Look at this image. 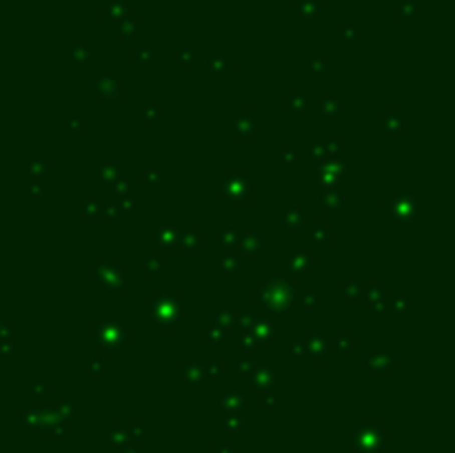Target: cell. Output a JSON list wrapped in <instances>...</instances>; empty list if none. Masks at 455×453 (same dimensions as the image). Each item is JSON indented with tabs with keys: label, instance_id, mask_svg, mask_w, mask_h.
<instances>
[{
	"label": "cell",
	"instance_id": "cell-1",
	"mask_svg": "<svg viewBox=\"0 0 455 453\" xmlns=\"http://www.w3.org/2000/svg\"><path fill=\"white\" fill-rule=\"evenodd\" d=\"M293 285L291 280H284V282H269L267 287H262L260 291L256 293V302L262 307H267L269 311H278V313H284L289 311L291 307V300H293Z\"/></svg>",
	"mask_w": 455,
	"mask_h": 453
},
{
	"label": "cell",
	"instance_id": "cell-2",
	"mask_svg": "<svg viewBox=\"0 0 455 453\" xmlns=\"http://www.w3.org/2000/svg\"><path fill=\"white\" fill-rule=\"evenodd\" d=\"M151 320L160 329H173L180 322V302L175 296L158 293L151 300Z\"/></svg>",
	"mask_w": 455,
	"mask_h": 453
},
{
	"label": "cell",
	"instance_id": "cell-3",
	"mask_svg": "<svg viewBox=\"0 0 455 453\" xmlns=\"http://www.w3.org/2000/svg\"><path fill=\"white\" fill-rule=\"evenodd\" d=\"M94 342L107 351H120L127 344V331L116 322H100L94 327Z\"/></svg>",
	"mask_w": 455,
	"mask_h": 453
},
{
	"label": "cell",
	"instance_id": "cell-4",
	"mask_svg": "<svg viewBox=\"0 0 455 453\" xmlns=\"http://www.w3.org/2000/svg\"><path fill=\"white\" fill-rule=\"evenodd\" d=\"M222 193H224L226 200L231 202H240V200H249L251 198V182L247 176L242 173H224L222 178Z\"/></svg>",
	"mask_w": 455,
	"mask_h": 453
},
{
	"label": "cell",
	"instance_id": "cell-5",
	"mask_svg": "<svg viewBox=\"0 0 455 453\" xmlns=\"http://www.w3.org/2000/svg\"><path fill=\"white\" fill-rule=\"evenodd\" d=\"M389 211L397 220H413L422 211V202L413 193H397L389 200Z\"/></svg>",
	"mask_w": 455,
	"mask_h": 453
},
{
	"label": "cell",
	"instance_id": "cell-6",
	"mask_svg": "<svg viewBox=\"0 0 455 453\" xmlns=\"http://www.w3.org/2000/svg\"><path fill=\"white\" fill-rule=\"evenodd\" d=\"M315 169H318V182L322 184L324 189H333L335 184H338V180L342 178L346 164L342 160H338V158H333V160H324Z\"/></svg>",
	"mask_w": 455,
	"mask_h": 453
},
{
	"label": "cell",
	"instance_id": "cell-7",
	"mask_svg": "<svg viewBox=\"0 0 455 453\" xmlns=\"http://www.w3.org/2000/svg\"><path fill=\"white\" fill-rule=\"evenodd\" d=\"M302 344H304V353H309V356L315 358V360L327 358V353L331 349L329 340L324 336H318V333H309V336L302 340Z\"/></svg>",
	"mask_w": 455,
	"mask_h": 453
},
{
	"label": "cell",
	"instance_id": "cell-8",
	"mask_svg": "<svg viewBox=\"0 0 455 453\" xmlns=\"http://www.w3.org/2000/svg\"><path fill=\"white\" fill-rule=\"evenodd\" d=\"M393 364H395V358L391 353H369V356H364V369L369 373L391 371Z\"/></svg>",
	"mask_w": 455,
	"mask_h": 453
},
{
	"label": "cell",
	"instance_id": "cell-9",
	"mask_svg": "<svg viewBox=\"0 0 455 453\" xmlns=\"http://www.w3.org/2000/svg\"><path fill=\"white\" fill-rule=\"evenodd\" d=\"M238 247L242 249L245 256H256L265 249V234L262 231H249V234H242L240 240H238Z\"/></svg>",
	"mask_w": 455,
	"mask_h": 453
},
{
	"label": "cell",
	"instance_id": "cell-10",
	"mask_svg": "<svg viewBox=\"0 0 455 453\" xmlns=\"http://www.w3.org/2000/svg\"><path fill=\"white\" fill-rule=\"evenodd\" d=\"M94 89L100 96L111 98V100H118V98H120V80H118L116 76L105 74V76H100V78H96Z\"/></svg>",
	"mask_w": 455,
	"mask_h": 453
},
{
	"label": "cell",
	"instance_id": "cell-11",
	"mask_svg": "<svg viewBox=\"0 0 455 453\" xmlns=\"http://www.w3.org/2000/svg\"><path fill=\"white\" fill-rule=\"evenodd\" d=\"M102 289L105 291H120L122 287H125V278L120 274V267L118 265H109L107 267V274L102 278Z\"/></svg>",
	"mask_w": 455,
	"mask_h": 453
},
{
	"label": "cell",
	"instance_id": "cell-12",
	"mask_svg": "<svg viewBox=\"0 0 455 453\" xmlns=\"http://www.w3.org/2000/svg\"><path fill=\"white\" fill-rule=\"evenodd\" d=\"M253 129H256V125H253V113H242L234 122V136L238 140H249L253 136Z\"/></svg>",
	"mask_w": 455,
	"mask_h": 453
},
{
	"label": "cell",
	"instance_id": "cell-13",
	"mask_svg": "<svg viewBox=\"0 0 455 453\" xmlns=\"http://www.w3.org/2000/svg\"><path fill=\"white\" fill-rule=\"evenodd\" d=\"M287 267H289V271H296V274H309L313 269V258L307 251H296Z\"/></svg>",
	"mask_w": 455,
	"mask_h": 453
},
{
	"label": "cell",
	"instance_id": "cell-14",
	"mask_svg": "<svg viewBox=\"0 0 455 453\" xmlns=\"http://www.w3.org/2000/svg\"><path fill=\"white\" fill-rule=\"evenodd\" d=\"M178 245H182V249L187 251V254H198L200 249H202V238H200L198 231H182V234L178 236Z\"/></svg>",
	"mask_w": 455,
	"mask_h": 453
},
{
	"label": "cell",
	"instance_id": "cell-15",
	"mask_svg": "<svg viewBox=\"0 0 455 453\" xmlns=\"http://www.w3.org/2000/svg\"><path fill=\"white\" fill-rule=\"evenodd\" d=\"M253 378H256V389H267L273 380V364L262 362L253 367Z\"/></svg>",
	"mask_w": 455,
	"mask_h": 453
},
{
	"label": "cell",
	"instance_id": "cell-16",
	"mask_svg": "<svg viewBox=\"0 0 455 453\" xmlns=\"http://www.w3.org/2000/svg\"><path fill=\"white\" fill-rule=\"evenodd\" d=\"M384 285H380V282H369L366 287H362V300H366L369 305H380L382 300H384Z\"/></svg>",
	"mask_w": 455,
	"mask_h": 453
},
{
	"label": "cell",
	"instance_id": "cell-17",
	"mask_svg": "<svg viewBox=\"0 0 455 453\" xmlns=\"http://www.w3.org/2000/svg\"><path fill=\"white\" fill-rule=\"evenodd\" d=\"M320 202H322V207L324 209H333V211H340L344 207V195L342 191H338V189H324V193H322V198H320Z\"/></svg>",
	"mask_w": 455,
	"mask_h": 453
},
{
	"label": "cell",
	"instance_id": "cell-18",
	"mask_svg": "<svg viewBox=\"0 0 455 453\" xmlns=\"http://www.w3.org/2000/svg\"><path fill=\"white\" fill-rule=\"evenodd\" d=\"M178 231H175V226L171 224H164V226H160L158 229V234H156V240H158V245L162 247V249H171V247L178 245Z\"/></svg>",
	"mask_w": 455,
	"mask_h": 453
},
{
	"label": "cell",
	"instance_id": "cell-19",
	"mask_svg": "<svg viewBox=\"0 0 455 453\" xmlns=\"http://www.w3.org/2000/svg\"><path fill=\"white\" fill-rule=\"evenodd\" d=\"M249 333H251V336L256 338V340H262V342H265V340H271V338H273V327H271V322H269V320L256 316V320H253Z\"/></svg>",
	"mask_w": 455,
	"mask_h": 453
},
{
	"label": "cell",
	"instance_id": "cell-20",
	"mask_svg": "<svg viewBox=\"0 0 455 453\" xmlns=\"http://www.w3.org/2000/svg\"><path fill=\"white\" fill-rule=\"evenodd\" d=\"M282 226L287 231H291V234H293V231H298V234H300V231H304V218H302V213H300L298 209H289L287 213L282 215Z\"/></svg>",
	"mask_w": 455,
	"mask_h": 453
},
{
	"label": "cell",
	"instance_id": "cell-21",
	"mask_svg": "<svg viewBox=\"0 0 455 453\" xmlns=\"http://www.w3.org/2000/svg\"><path fill=\"white\" fill-rule=\"evenodd\" d=\"M200 378H204V364H202V362L184 364V371H182V380H184V382L195 384Z\"/></svg>",
	"mask_w": 455,
	"mask_h": 453
},
{
	"label": "cell",
	"instance_id": "cell-22",
	"mask_svg": "<svg viewBox=\"0 0 455 453\" xmlns=\"http://www.w3.org/2000/svg\"><path fill=\"white\" fill-rule=\"evenodd\" d=\"M120 169H122V162L120 160H111V162H107V164H102V169H100V178L105 180V182H113V180H118L120 178Z\"/></svg>",
	"mask_w": 455,
	"mask_h": 453
},
{
	"label": "cell",
	"instance_id": "cell-23",
	"mask_svg": "<svg viewBox=\"0 0 455 453\" xmlns=\"http://www.w3.org/2000/svg\"><path fill=\"white\" fill-rule=\"evenodd\" d=\"M344 111V102L340 98H327L322 102V116L324 118H335Z\"/></svg>",
	"mask_w": 455,
	"mask_h": 453
},
{
	"label": "cell",
	"instance_id": "cell-24",
	"mask_svg": "<svg viewBox=\"0 0 455 453\" xmlns=\"http://www.w3.org/2000/svg\"><path fill=\"white\" fill-rule=\"evenodd\" d=\"M402 125H404V116H402L400 111H386L384 113V129L389 133L400 131Z\"/></svg>",
	"mask_w": 455,
	"mask_h": 453
},
{
	"label": "cell",
	"instance_id": "cell-25",
	"mask_svg": "<svg viewBox=\"0 0 455 453\" xmlns=\"http://www.w3.org/2000/svg\"><path fill=\"white\" fill-rule=\"evenodd\" d=\"M331 344H333V349L338 353H349L351 347H353V336L346 333V331H340V333H335V338Z\"/></svg>",
	"mask_w": 455,
	"mask_h": 453
},
{
	"label": "cell",
	"instance_id": "cell-26",
	"mask_svg": "<svg viewBox=\"0 0 455 453\" xmlns=\"http://www.w3.org/2000/svg\"><path fill=\"white\" fill-rule=\"evenodd\" d=\"M236 318H238V313H234L231 309H218L213 313L215 327H222V329H229L231 324H236Z\"/></svg>",
	"mask_w": 455,
	"mask_h": 453
},
{
	"label": "cell",
	"instance_id": "cell-27",
	"mask_svg": "<svg viewBox=\"0 0 455 453\" xmlns=\"http://www.w3.org/2000/svg\"><path fill=\"white\" fill-rule=\"evenodd\" d=\"M320 147V153H322L324 160H333V158L340 156V151H342V145H340L338 140H327V142H318Z\"/></svg>",
	"mask_w": 455,
	"mask_h": 453
},
{
	"label": "cell",
	"instance_id": "cell-28",
	"mask_svg": "<svg viewBox=\"0 0 455 453\" xmlns=\"http://www.w3.org/2000/svg\"><path fill=\"white\" fill-rule=\"evenodd\" d=\"M125 209L120 207V202H105L102 204V218L111 220V222H120Z\"/></svg>",
	"mask_w": 455,
	"mask_h": 453
},
{
	"label": "cell",
	"instance_id": "cell-29",
	"mask_svg": "<svg viewBox=\"0 0 455 453\" xmlns=\"http://www.w3.org/2000/svg\"><path fill=\"white\" fill-rule=\"evenodd\" d=\"M82 218L89 220V222H96V220L102 218V204L100 202H85L80 209Z\"/></svg>",
	"mask_w": 455,
	"mask_h": 453
},
{
	"label": "cell",
	"instance_id": "cell-30",
	"mask_svg": "<svg viewBox=\"0 0 455 453\" xmlns=\"http://www.w3.org/2000/svg\"><path fill=\"white\" fill-rule=\"evenodd\" d=\"M342 293H344L346 300L360 302V300H362V285H360V282H355V280H349V282H344Z\"/></svg>",
	"mask_w": 455,
	"mask_h": 453
},
{
	"label": "cell",
	"instance_id": "cell-31",
	"mask_svg": "<svg viewBox=\"0 0 455 453\" xmlns=\"http://www.w3.org/2000/svg\"><path fill=\"white\" fill-rule=\"evenodd\" d=\"M313 238L318 240L320 245H327L333 240V234H331V226H327L324 222H318V224H313Z\"/></svg>",
	"mask_w": 455,
	"mask_h": 453
},
{
	"label": "cell",
	"instance_id": "cell-32",
	"mask_svg": "<svg viewBox=\"0 0 455 453\" xmlns=\"http://www.w3.org/2000/svg\"><path fill=\"white\" fill-rule=\"evenodd\" d=\"M220 267L226 271V274H236V271L240 269V260H238L236 254H231V251H224V254H222Z\"/></svg>",
	"mask_w": 455,
	"mask_h": 453
},
{
	"label": "cell",
	"instance_id": "cell-33",
	"mask_svg": "<svg viewBox=\"0 0 455 453\" xmlns=\"http://www.w3.org/2000/svg\"><path fill=\"white\" fill-rule=\"evenodd\" d=\"M304 107H307V96H304V91H296V94L287 100V111H304Z\"/></svg>",
	"mask_w": 455,
	"mask_h": 453
},
{
	"label": "cell",
	"instance_id": "cell-34",
	"mask_svg": "<svg viewBox=\"0 0 455 453\" xmlns=\"http://www.w3.org/2000/svg\"><path fill=\"white\" fill-rule=\"evenodd\" d=\"M238 240H240V234H238L236 229H224L220 234V243H222V247H226V249L238 247Z\"/></svg>",
	"mask_w": 455,
	"mask_h": 453
},
{
	"label": "cell",
	"instance_id": "cell-35",
	"mask_svg": "<svg viewBox=\"0 0 455 453\" xmlns=\"http://www.w3.org/2000/svg\"><path fill=\"white\" fill-rule=\"evenodd\" d=\"M160 269H162V258H160L158 254H151L147 260H144V271H147V274H158Z\"/></svg>",
	"mask_w": 455,
	"mask_h": 453
},
{
	"label": "cell",
	"instance_id": "cell-36",
	"mask_svg": "<svg viewBox=\"0 0 455 453\" xmlns=\"http://www.w3.org/2000/svg\"><path fill=\"white\" fill-rule=\"evenodd\" d=\"M224 338H226V329H222V327H213L204 333V340H209L211 344H220Z\"/></svg>",
	"mask_w": 455,
	"mask_h": 453
},
{
	"label": "cell",
	"instance_id": "cell-37",
	"mask_svg": "<svg viewBox=\"0 0 455 453\" xmlns=\"http://www.w3.org/2000/svg\"><path fill=\"white\" fill-rule=\"evenodd\" d=\"M229 60H222V58H215L213 63H211V74L215 76V78H222V74H224L226 69H229Z\"/></svg>",
	"mask_w": 455,
	"mask_h": 453
},
{
	"label": "cell",
	"instance_id": "cell-38",
	"mask_svg": "<svg viewBox=\"0 0 455 453\" xmlns=\"http://www.w3.org/2000/svg\"><path fill=\"white\" fill-rule=\"evenodd\" d=\"M256 344H258V340L253 338L251 333H242V338H240L242 351H245V353H253V351H256Z\"/></svg>",
	"mask_w": 455,
	"mask_h": 453
},
{
	"label": "cell",
	"instance_id": "cell-39",
	"mask_svg": "<svg viewBox=\"0 0 455 453\" xmlns=\"http://www.w3.org/2000/svg\"><path fill=\"white\" fill-rule=\"evenodd\" d=\"M111 189L118 193V198H122V195H129V189H131V184H129L127 180H120V178H118V180H113V182H111Z\"/></svg>",
	"mask_w": 455,
	"mask_h": 453
},
{
	"label": "cell",
	"instance_id": "cell-40",
	"mask_svg": "<svg viewBox=\"0 0 455 453\" xmlns=\"http://www.w3.org/2000/svg\"><path fill=\"white\" fill-rule=\"evenodd\" d=\"M307 69L311 71L315 78H324V63L322 60H307Z\"/></svg>",
	"mask_w": 455,
	"mask_h": 453
},
{
	"label": "cell",
	"instance_id": "cell-41",
	"mask_svg": "<svg viewBox=\"0 0 455 453\" xmlns=\"http://www.w3.org/2000/svg\"><path fill=\"white\" fill-rule=\"evenodd\" d=\"M220 402H222V406H240L245 402V398L240 393H229V395H222Z\"/></svg>",
	"mask_w": 455,
	"mask_h": 453
},
{
	"label": "cell",
	"instance_id": "cell-42",
	"mask_svg": "<svg viewBox=\"0 0 455 453\" xmlns=\"http://www.w3.org/2000/svg\"><path fill=\"white\" fill-rule=\"evenodd\" d=\"M253 320H256V316H253V313H240V316L236 318V322L240 324V327H242V331H245V333H249V329H251Z\"/></svg>",
	"mask_w": 455,
	"mask_h": 453
},
{
	"label": "cell",
	"instance_id": "cell-43",
	"mask_svg": "<svg viewBox=\"0 0 455 453\" xmlns=\"http://www.w3.org/2000/svg\"><path fill=\"white\" fill-rule=\"evenodd\" d=\"M253 367H256V364H253L251 358H242V360H236V362H234L236 373H247V371H251Z\"/></svg>",
	"mask_w": 455,
	"mask_h": 453
},
{
	"label": "cell",
	"instance_id": "cell-44",
	"mask_svg": "<svg viewBox=\"0 0 455 453\" xmlns=\"http://www.w3.org/2000/svg\"><path fill=\"white\" fill-rule=\"evenodd\" d=\"M49 169H51V162H47V160H36V162L32 164V171H34L36 178L45 176V173H47Z\"/></svg>",
	"mask_w": 455,
	"mask_h": 453
},
{
	"label": "cell",
	"instance_id": "cell-45",
	"mask_svg": "<svg viewBox=\"0 0 455 453\" xmlns=\"http://www.w3.org/2000/svg\"><path fill=\"white\" fill-rule=\"evenodd\" d=\"M393 309H395L397 313H402V311H406V309H408V298L404 296V293H397V296L393 298Z\"/></svg>",
	"mask_w": 455,
	"mask_h": 453
},
{
	"label": "cell",
	"instance_id": "cell-46",
	"mask_svg": "<svg viewBox=\"0 0 455 453\" xmlns=\"http://www.w3.org/2000/svg\"><path fill=\"white\" fill-rule=\"evenodd\" d=\"M222 373V364L220 362H209L204 364V375H209V378H215V375Z\"/></svg>",
	"mask_w": 455,
	"mask_h": 453
},
{
	"label": "cell",
	"instance_id": "cell-47",
	"mask_svg": "<svg viewBox=\"0 0 455 453\" xmlns=\"http://www.w3.org/2000/svg\"><path fill=\"white\" fill-rule=\"evenodd\" d=\"M107 267L109 265H94V269H91V278H94L96 282H102V278L107 274Z\"/></svg>",
	"mask_w": 455,
	"mask_h": 453
},
{
	"label": "cell",
	"instance_id": "cell-48",
	"mask_svg": "<svg viewBox=\"0 0 455 453\" xmlns=\"http://www.w3.org/2000/svg\"><path fill=\"white\" fill-rule=\"evenodd\" d=\"M142 180L147 184H156L158 180H160V171H158V169H147V171H144V176H142Z\"/></svg>",
	"mask_w": 455,
	"mask_h": 453
},
{
	"label": "cell",
	"instance_id": "cell-49",
	"mask_svg": "<svg viewBox=\"0 0 455 453\" xmlns=\"http://www.w3.org/2000/svg\"><path fill=\"white\" fill-rule=\"evenodd\" d=\"M315 302H318L315 293H304V298H302V309H304V311H311V309L315 307Z\"/></svg>",
	"mask_w": 455,
	"mask_h": 453
},
{
	"label": "cell",
	"instance_id": "cell-50",
	"mask_svg": "<svg viewBox=\"0 0 455 453\" xmlns=\"http://www.w3.org/2000/svg\"><path fill=\"white\" fill-rule=\"evenodd\" d=\"M71 56H74V60H87L89 58V51H87L85 47H80V45H74V51H71Z\"/></svg>",
	"mask_w": 455,
	"mask_h": 453
},
{
	"label": "cell",
	"instance_id": "cell-51",
	"mask_svg": "<svg viewBox=\"0 0 455 453\" xmlns=\"http://www.w3.org/2000/svg\"><path fill=\"white\" fill-rule=\"evenodd\" d=\"M282 162L287 164V167H293V164H296V156H293L291 149H284L282 151Z\"/></svg>",
	"mask_w": 455,
	"mask_h": 453
},
{
	"label": "cell",
	"instance_id": "cell-52",
	"mask_svg": "<svg viewBox=\"0 0 455 453\" xmlns=\"http://www.w3.org/2000/svg\"><path fill=\"white\" fill-rule=\"evenodd\" d=\"M158 116H160V113H158L156 107H149V109L144 111V120H147V122H156Z\"/></svg>",
	"mask_w": 455,
	"mask_h": 453
},
{
	"label": "cell",
	"instance_id": "cell-53",
	"mask_svg": "<svg viewBox=\"0 0 455 453\" xmlns=\"http://www.w3.org/2000/svg\"><path fill=\"white\" fill-rule=\"evenodd\" d=\"M291 353H293V356H302V353H304V344H302V342L293 344V347H291Z\"/></svg>",
	"mask_w": 455,
	"mask_h": 453
},
{
	"label": "cell",
	"instance_id": "cell-54",
	"mask_svg": "<svg viewBox=\"0 0 455 453\" xmlns=\"http://www.w3.org/2000/svg\"><path fill=\"white\" fill-rule=\"evenodd\" d=\"M182 65H184V67H191V65H193V56H191V54H182Z\"/></svg>",
	"mask_w": 455,
	"mask_h": 453
},
{
	"label": "cell",
	"instance_id": "cell-55",
	"mask_svg": "<svg viewBox=\"0 0 455 453\" xmlns=\"http://www.w3.org/2000/svg\"><path fill=\"white\" fill-rule=\"evenodd\" d=\"M91 367H94V371H98V369L102 367V362H100V360L96 358V360H91Z\"/></svg>",
	"mask_w": 455,
	"mask_h": 453
},
{
	"label": "cell",
	"instance_id": "cell-56",
	"mask_svg": "<svg viewBox=\"0 0 455 453\" xmlns=\"http://www.w3.org/2000/svg\"><path fill=\"white\" fill-rule=\"evenodd\" d=\"M138 58H140V60H142V63H144V60H149V58H151V56H149V54H147V51H144V54H140V56H138Z\"/></svg>",
	"mask_w": 455,
	"mask_h": 453
},
{
	"label": "cell",
	"instance_id": "cell-57",
	"mask_svg": "<svg viewBox=\"0 0 455 453\" xmlns=\"http://www.w3.org/2000/svg\"><path fill=\"white\" fill-rule=\"evenodd\" d=\"M40 191H43V189H40V187H36V189H34V198H36V200L40 198Z\"/></svg>",
	"mask_w": 455,
	"mask_h": 453
}]
</instances>
